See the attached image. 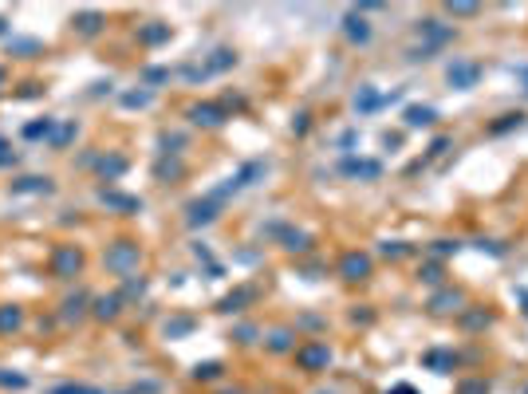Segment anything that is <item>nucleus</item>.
Returning a JSON list of instances; mask_svg holds the SVG:
<instances>
[{
  "instance_id": "f257e3e1",
  "label": "nucleus",
  "mask_w": 528,
  "mask_h": 394,
  "mask_svg": "<svg viewBox=\"0 0 528 394\" xmlns=\"http://www.w3.org/2000/svg\"><path fill=\"white\" fill-rule=\"evenodd\" d=\"M138 245L135 241H114V245H107V257H103V264L114 272V276H123V280H130L138 268Z\"/></svg>"
},
{
  "instance_id": "f03ea898",
  "label": "nucleus",
  "mask_w": 528,
  "mask_h": 394,
  "mask_svg": "<svg viewBox=\"0 0 528 394\" xmlns=\"http://www.w3.org/2000/svg\"><path fill=\"white\" fill-rule=\"evenodd\" d=\"M264 170H269L264 162H245V166H241V170H237L233 178H229V182L221 185V189H213L209 197H217V201H225L229 194H241V189H248V185L257 182V178H264Z\"/></svg>"
},
{
  "instance_id": "7ed1b4c3",
  "label": "nucleus",
  "mask_w": 528,
  "mask_h": 394,
  "mask_svg": "<svg viewBox=\"0 0 528 394\" xmlns=\"http://www.w3.org/2000/svg\"><path fill=\"white\" fill-rule=\"evenodd\" d=\"M83 268V252L75 245H60L51 252V276H60V280H71L75 272Z\"/></svg>"
},
{
  "instance_id": "20e7f679",
  "label": "nucleus",
  "mask_w": 528,
  "mask_h": 394,
  "mask_svg": "<svg viewBox=\"0 0 528 394\" xmlns=\"http://www.w3.org/2000/svg\"><path fill=\"white\" fill-rule=\"evenodd\" d=\"M237 63V55L229 48H217L213 55H209V63H201V67H185V79H209V75H217V71H229Z\"/></svg>"
},
{
  "instance_id": "39448f33",
  "label": "nucleus",
  "mask_w": 528,
  "mask_h": 394,
  "mask_svg": "<svg viewBox=\"0 0 528 394\" xmlns=\"http://www.w3.org/2000/svg\"><path fill=\"white\" fill-rule=\"evenodd\" d=\"M185 114H189V123L194 126H205V130H213V126L225 123V107H217V103H194Z\"/></svg>"
},
{
  "instance_id": "423d86ee",
  "label": "nucleus",
  "mask_w": 528,
  "mask_h": 394,
  "mask_svg": "<svg viewBox=\"0 0 528 394\" xmlns=\"http://www.w3.org/2000/svg\"><path fill=\"white\" fill-rule=\"evenodd\" d=\"M296 363H300V367H304V370H323V367H327V363H332V351H327V347H323V343L300 347V351H296Z\"/></svg>"
},
{
  "instance_id": "0eeeda50",
  "label": "nucleus",
  "mask_w": 528,
  "mask_h": 394,
  "mask_svg": "<svg viewBox=\"0 0 528 394\" xmlns=\"http://www.w3.org/2000/svg\"><path fill=\"white\" fill-rule=\"evenodd\" d=\"M217 209H221V201L217 197H201V201H194L189 205V213H185V221L194 225H209V221H217Z\"/></svg>"
},
{
  "instance_id": "6e6552de",
  "label": "nucleus",
  "mask_w": 528,
  "mask_h": 394,
  "mask_svg": "<svg viewBox=\"0 0 528 394\" xmlns=\"http://www.w3.org/2000/svg\"><path fill=\"white\" fill-rule=\"evenodd\" d=\"M367 272H371V257H367V252H347V257L339 260V276H343V280H363Z\"/></svg>"
},
{
  "instance_id": "1a4fd4ad",
  "label": "nucleus",
  "mask_w": 528,
  "mask_h": 394,
  "mask_svg": "<svg viewBox=\"0 0 528 394\" xmlns=\"http://www.w3.org/2000/svg\"><path fill=\"white\" fill-rule=\"evenodd\" d=\"M56 182H51L48 173H28V178H16L12 182V194H51Z\"/></svg>"
},
{
  "instance_id": "9d476101",
  "label": "nucleus",
  "mask_w": 528,
  "mask_h": 394,
  "mask_svg": "<svg viewBox=\"0 0 528 394\" xmlns=\"http://www.w3.org/2000/svg\"><path fill=\"white\" fill-rule=\"evenodd\" d=\"M343 173H351V178H367V182H375L382 173V166L375 158H343Z\"/></svg>"
},
{
  "instance_id": "9b49d317",
  "label": "nucleus",
  "mask_w": 528,
  "mask_h": 394,
  "mask_svg": "<svg viewBox=\"0 0 528 394\" xmlns=\"http://www.w3.org/2000/svg\"><path fill=\"white\" fill-rule=\"evenodd\" d=\"M477 75H481L477 63H454V67H450V83L461 87V91H469V87L477 83Z\"/></svg>"
},
{
  "instance_id": "f8f14e48",
  "label": "nucleus",
  "mask_w": 528,
  "mask_h": 394,
  "mask_svg": "<svg viewBox=\"0 0 528 394\" xmlns=\"http://www.w3.org/2000/svg\"><path fill=\"white\" fill-rule=\"evenodd\" d=\"M99 201H103V205H111V209H123V213H135V209H142V201H138V197L114 194V189H99Z\"/></svg>"
},
{
  "instance_id": "ddd939ff",
  "label": "nucleus",
  "mask_w": 528,
  "mask_h": 394,
  "mask_svg": "<svg viewBox=\"0 0 528 394\" xmlns=\"http://www.w3.org/2000/svg\"><path fill=\"white\" fill-rule=\"evenodd\" d=\"M343 32H347V40H351V44H367V40H371V24H367L359 12H347Z\"/></svg>"
},
{
  "instance_id": "4468645a",
  "label": "nucleus",
  "mask_w": 528,
  "mask_h": 394,
  "mask_svg": "<svg viewBox=\"0 0 528 394\" xmlns=\"http://www.w3.org/2000/svg\"><path fill=\"white\" fill-rule=\"evenodd\" d=\"M391 98H398V95H375V87H359L355 107L367 114V111H375V107H382V103H391Z\"/></svg>"
},
{
  "instance_id": "2eb2a0df",
  "label": "nucleus",
  "mask_w": 528,
  "mask_h": 394,
  "mask_svg": "<svg viewBox=\"0 0 528 394\" xmlns=\"http://www.w3.org/2000/svg\"><path fill=\"white\" fill-rule=\"evenodd\" d=\"M119 308H123V296H119V292L99 296V300H95V320H114V316H119Z\"/></svg>"
},
{
  "instance_id": "dca6fc26",
  "label": "nucleus",
  "mask_w": 528,
  "mask_h": 394,
  "mask_svg": "<svg viewBox=\"0 0 528 394\" xmlns=\"http://www.w3.org/2000/svg\"><path fill=\"white\" fill-rule=\"evenodd\" d=\"M75 32H79V36H99V28H103V16L99 12H75Z\"/></svg>"
},
{
  "instance_id": "f3484780",
  "label": "nucleus",
  "mask_w": 528,
  "mask_h": 394,
  "mask_svg": "<svg viewBox=\"0 0 528 394\" xmlns=\"http://www.w3.org/2000/svg\"><path fill=\"white\" fill-rule=\"evenodd\" d=\"M56 119H36V123H28L24 126V138H32V142H36V138H48L51 142V135H56Z\"/></svg>"
},
{
  "instance_id": "a211bd4d",
  "label": "nucleus",
  "mask_w": 528,
  "mask_h": 394,
  "mask_svg": "<svg viewBox=\"0 0 528 394\" xmlns=\"http://www.w3.org/2000/svg\"><path fill=\"white\" fill-rule=\"evenodd\" d=\"M248 300H257V288H237L233 296H225L221 300V311H241Z\"/></svg>"
},
{
  "instance_id": "6ab92c4d",
  "label": "nucleus",
  "mask_w": 528,
  "mask_h": 394,
  "mask_svg": "<svg viewBox=\"0 0 528 394\" xmlns=\"http://www.w3.org/2000/svg\"><path fill=\"white\" fill-rule=\"evenodd\" d=\"M99 173L107 178V182H114V178H123L126 173V158H119V154H111V158L99 162Z\"/></svg>"
},
{
  "instance_id": "aec40b11",
  "label": "nucleus",
  "mask_w": 528,
  "mask_h": 394,
  "mask_svg": "<svg viewBox=\"0 0 528 394\" xmlns=\"http://www.w3.org/2000/svg\"><path fill=\"white\" fill-rule=\"evenodd\" d=\"M434 119V107H406V126H430Z\"/></svg>"
},
{
  "instance_id": "412c9836",
  "label": "nucleus",
  "mask_w": 528,
  "mask_h": 394,
  "mask_svg": "<svg viewBox=\"0 0 528 394\" xmlns=\"http://www.w3.org/2000/svg\"><path fill=\"white\" fill-rule=\"evenodd\" d=\"M162 40H170V24H146L142 28V44H146V48H154Z\"/></svg>"
},
{
  "instance_id": "4be33fe9",
  "label": "nucleus",
  "mask_w": 528,
  "mask_h": 394,
  "mask_svg": "<svg viewBox=\"0 0 528 394\" xmlns=\"http://www.w3.org/2000/svg\"><path fill=\"white\" fill-rule=\"evenodd\" d=\"M75 135H79V126H75V123H60V126H56V135H51V146H56V150H63V146H67V142H71Z\"/></svg>"
},
{
  "instance_id": "5701e85b",
  "label": "nucleus",
  "mask_w": 528,
  "mask_h": 394,
  "mask_svg": "<svg viewBox=\"0 0 528 394\" xmlns=\"http://www.w3.org/2000/svg\"><path fill=\"white\" fill-rule=\"evenodd\" d=\"M24 323V311L20 308H0V332H16Z\"/></svg>"
},
{
  "instance_id": "b1692460",
  "label": "nucleus",
  "mask_w": 528,
  "mask_h": 394,
  "mask_svg": "<svg viewBox=\"0 0 528 394\" xmlns=\"http://www.w3.org/2000/svg\"><path fill=\"white\" fill-rule=\"evenodd\" d=\"M150 103H154V91H126L123 95V107H130V111H142V107H150Z\"/></svg>"
},
{
  "instance_id": "393cba45",
  "label": "nucleus",
  "mask_w": 528,
  "mask_h": 394,
  "mask_svg": "<svg viewBox=\"0 0 528 394\" xmlns=\"http://www.w3.org/2000/svg\"><path fill=\"white\" fill-rule=\"evenodd\" d=\"M48 394H107L99 386H87V382H63V386H51Z\"/></svg>"
},
{
  "instance_id": "a878e982",
  "label": "nucleus",
  "mask_w": 528,
  "mask_h": 394,
  "mask_svg": "<svg viewBox=\"0 0 528 394\" xmlns=\"http://www.w3.org/2000/svg\"><path fill=\"white\" fill-rule=\"evenodd\" d=\"M83 304H87V296H67V300H63V320H79V316H83Z\"/></svg>"
},
{
  "instance_id": "bb28decb",
  "label": "nucleus",
  "mask_w": 528,
  "mask_h": 394,
  "mask_svg": "<svg viewBox=\"0 0 528 394\" xmlns=\"http://www.w3.org/2000/svg\"><path fill=\"white\" fill-rule=\"evenodd\" d=\"M450 304H454V311H457V304H461V292H442V296H434V300H430L434 311H450Z\"/></svg>"
},
{
  "instance_id": "cd10ccee",
  "label": "nucleus",
  "mask_w": 528,
  "mask_h": 394,
  "mask_svg": "<svg viewBox=\"0 0 528 394\" xmlns=\"http://www.w3.org/2000/svg\"><path fill=\"white\" fill-rule=\"evenodd\" d=\"M8 51H12V55H36L40 40H8Z\"/></svg>"
},
{
  "instance_id": "c85d7f7f",
  "label": "nucleus",
  "mask_w": 528,
  "mask_h": 394,
  "mask_svg": "<svg viewBox=\"0 0 528 394\" xmlns=\"http://www.w3.org/2000/svg\"><path fill=\"white\" fill-rule=\"evenodd\" d=\"M0 386H12V391H24L28 375H16V370H0Z\"/></svg>"
},
{
  "instance_id": "c756f323",
  "label": "nucleus",
  "mask_w": 528,
  "mask_h": 394,
  "mask_svg": "<svg viewBox=\"0 0 528 394\" xmlns=\"http://www.w3.org/2000/svg\"><path fill=\"white\" fill-rule=\"evenodd\" d=\"M284 241H288V245H284L288 252H304L307 248V233H284Z\"/></svg>"
},
{
  "instance_id": "7c9ffc66",
  "label": "nucleus",
  "mask_w": 528,
  "mask_h": 394,
  "mask_svg": "<svg viewBox=\"0 0 528 394\" xmlns=\"http://www.w3.org/2000/svg\"><path fill=\"white\" fill-rule=\"evenodd\" d=\"M185 332H194V320H185V316H182V320L166 323V335H170V339H173V335H185Z\"/></svg>"
},
{
  "instance_id": "2f4dec72",
  "label": "nucleus",
  "mask_w": 528,
  "mask_h": 394,
  "mask_svg": "<svg viewBox=\"0 0 528 394\" xmlns=\"http://www.w3.org/2000/svg\"><path fill=\"white\" fill-rule=\"evenodd\" d=\"M269 347H272V351H292V335H288V332H272Z\"/></svg>"
},
{
  "instance_id": "473e14b6",
  "label": "nucleus",
  "mask_w": 528,
  "mask_h": 394,
  "mask_svg": "<svg viewBox=\"0 0 528 394\" xmlns=\"http://www.w3.org/2000/svg\"><path fill=\"white\" fill-rule=\"evenodd\" d=\"M197 379H217V375H221V363H197V370H194Z\"/></svg>"
},
{
  "instance_id": "72a5a7b5",
  "label": "nucleus",
  "mask_w": 528,
  "mask_h": 394,
  "mask_svg": "<svg viewBox=\"0 0 528 394\" xmlns=\"http://www.w3.org/2000/svg\"><path fill=\"white\" fill-rule=\"evenodd\" d=\"M178 173H182V162H178V158H173V162L162 158L158 162V178H178Z\"/></svg>"
},
{
  "instance_id": "f704fd0d",
  "label": "nucleus",
  "mask_w": 528,
  "mask_h": 394,
  "mask_svg": "<svg viewBox=\"0 0 528 394\" xmlns=\"http://www.w3.org/2000/svg\"><path fill=\"white\" fill-rule=\"evenodd\" d=\"M450 12L454 16H473L477 12V4H466V0H461V4H450Z\"/></svg>"
},
{
  "instance_id": "c9c22d12",
  "label": "nucleus",
  "mask_w": 528,
  "mask_h": 394,
  "mask_svg": "<svg viewBox=\"0 0 528 394\" xmlns=\"http://www.w3.org/2000/svg\"><path fill=\"white\" fill-rule=\"evenodd\" d=\"M166 67H146V83H162V79H166Z\"/></svg>"
},
{
  "instance_id": "e433bc0d",
  "label": "nucleus",
  "mask_w": 528,
  "mask_h": 394,
  "mask_svg": "<svg viewBox=\"0 0 528 394\" xmlns=\"http://www.w3.org/2000/svg\"><path fill=\"white\" fill-rule=\"evenodd\" d=\"M142 292H146V284L130 276V280H126V296H142Z\"/></svg>"
},
{
  "instance_id": "4c0bfd02",
  "label": "nucleus",
  "mask_w": 528,
  "mask_h": 394,
  "mask_svg": "<svg viewBox=\"0 0 528 394\" xmlns=\"http://www.w3.org/2000/svg\"><path fill=\"white\" fill-rule=\"evenodd\" d=\"M457 394H485V382H466Z\"/></svg>"
},
{
  "instance_id": "58836bf2",
  "label": "nucleus",
  "mask_w": 528,
  "mask_h": 394,
  "mask_svg": "<svg viewBox=\"0 0 528 394\" xmlns=\"http://www.w3.org/2000/svg\"><path fill=\"white\" fill-rule=\"evenodd\" d=\"M426 363H430V367H438V370L450 367V359H445V355H426Z\"/></svg>"
},
{
  "instance_id": "ea45409f",
  "label": "nucleus",
  "mask_w": 528,
  "mask_h": 394,
  "mask_svg": "<svg viewBox=\"0 0 528 394\" xmlns=\"http://www.w3.org/2000/svg\"><path fill=\"white\" fill-rule=\"evenodd\" d=\"M382 252H386V257H402L406 248H402V245H398V241H394V245H382Z\"/></svg>"
},
{
  "instance_id": "a19ab883",
  "label": "nucleus",
  "mask_w": 528,
  "mask_h": 394,
  "mask_svg": "<svg viewBox=\"0 0 528 394\" xmlns=\"http://www.w3.org/2000/svg\"><path fill=\"white\" fill-rule=\"evenodd\" d=\"M292 130H296V135H304V130H307V114H296V123H292Z\"/></svg>"
},
{
  "instance_id": "79ce46f5",
  "label": "nucleus",
  "mask_w": 528,
  "mask_h": 394,
  "mask_svg": "<svg viewBox=\"0 0 528 394\" xmlns=\"http://www.w3.org/2000/svg\"><path fill=\"white\" fill-rule=\"evenodd\" d=\"M386 394H418V391L410 386V382H398V386H394V391H386Z\"/></svg>"
},
{
  "instance_id": "37998d69",
  "label": "nucleus",
  "mask_w": 528,
  "mask_h": 394,
  "mask_svg": "<svg viewBox=\"0 0 528 394\" xmlns=\"http://www.w3.org/2000/svg\"><path fill=\"white\" fill-rule=\"evenodd\" d=\"M0 166H16V150L12 154H0Z\"/></svg>"
},
{
  "instance_id": "c03bdc74",
  "label": "nucleus",
  "mask_w": 528,
  "mask_h": 394,
  "mask_svg": "<svg viewBox=\"0 0 528 394\" xmlns=\"http://www.w3.org/2000/svg\"><path fill=\"white\" fill-rule=\"evenodd\" d=\"M0 154H12V146H8V138L0 135Z\"/></svg>"
},
{
  "instance_id": "a18cd8bd",
  "label": "nucleus",
  "mask_w": 528,
  "mask_h": 394,
  "mask_svg": "<svg viewBox=\"0 0 528 394\" xmlns=\"http://www.w3.org/2000/svg\"><path fill=\"white\" fill-rule=\"evenodd\" d=\"M4 32H8V20H4V16H0V36H4Z\"/></svg>"
},
{
  "instance_id": "49530a36",
  "label": "nucleus",
  "mask_w": 528,
  "mask_h": 394,
  "mask_svg": "<svg viewBox=\"0 0 528 394\" xmlns=\"http://www.w3.org/2000/svg\"><path fill=\"white\" fill-rule=\"evenodd\" d=\"M0 83H4V71H0Z\"/></svg>"
}]
</instances>
